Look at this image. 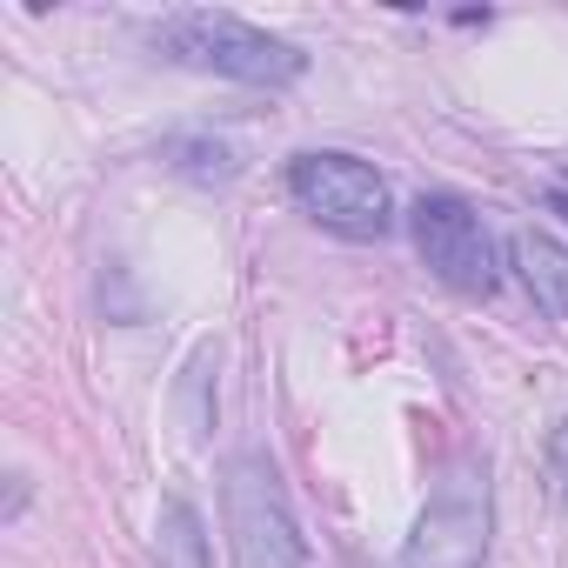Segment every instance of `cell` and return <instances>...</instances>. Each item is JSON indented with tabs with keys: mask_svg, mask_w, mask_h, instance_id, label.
I'll return each mask as SVG.
<instances>
[{
	"mask_svg": "<svg viewBox=\"0 0 568 568\" xmlns=\"http://www.w3.org/2000/svg\"><path fill=\"white\" fill-rule=\"evenodd\" d=\"M154 41L187 61V68H207V74H227V81H247V88H288L308 74V54L295 41H281L241 14H214V8H187V14H168L154 28Z\"/></svg>",
	"mask_w": 568,
	"mask_h": 568,
	"instance_id": "obj_1",
	"label": "cell"
},
{
	"mask_svg": "<svg viewBox=\"0 0 568 568\" xmlns=\"http://www.w3.org/2000/svg\"><path fill=\"white\" fill-rule=\"evenodd\" d=\"M221 515H227V548L234 568H308L302 521L288 508V488L261 455H234L221 475Z\"/></svg>",
	"mask_w": 568,
	"mask_h": 568,
	"instance_id": "obj_2",
	"label": "cell"
},
{
	"mask_svg": "<svg viewBox=\"0 0 568 568\" xmlns=\"http://www.w3.org/2000/svg\"><path fill=\"white\" fill-rule=\"evenodd\" d=\"M288 194L302 201V214H315L342 241H382L395 227L388 181L355 154H302L288 168Z\"/></svg>",
	"mask_w": 568,
	"mask_h": 568,
	"instance_id": "obj_3",
	"label": "cell"
},
{
	"mask_svg": "<svg viewBox=\"0 0 568 568\" xmlns=\"http://www.w3.org/2000/svg\"><path fill=\"white\" fill-rule=\"evenodd\" d=\"M408 227H415V247L428 261V274L455 295H495V241H488V221L462 201V194H422L408 207Z\"/></svg>",
	"mask_w": 568,
	"mask_h": 568,
	"instance_id": "obj_4",
	"label": "cell"
},
{
	"mask_svg": "<svg viewBox=\"0 0 568 568\" xmlns=\"http://www.w3.org/2000/svg\"><path fill=\"white\" fill-rule=\"evenodd\" d=\"M402 568H488V475L481 468H448L435 501L422 508Z\"/></svg>",
	"mask_w": 568,
	"mask_h": 568,
	"instance_id": "obj_5",
	"label": "cell"
},
{
	"mask_svg": "<svg viewBox=\"0 0 568 568\" xmlns=\"http://www.w3.org/2000/svg\"><path fill=\"white\" fill-rule=\"evenodd\" d=\"M508 261L521 274V288L535 295V308H548L555 322H568V247L555 234H541V227H521L508 241Z\"/></svg>",
	"mask_w": 568,
	"mask_h": 568,
	"instance_id": "obj_6",
	"label": "cell"
},
{
	"mask_svg": "<svg viewBox=\"0 0 568 568\" xmlns=\"http://www.w3.org/2000/svg\"><path fill=\"white\" fill-rule=\"evenodd\" d=\"M161 568H207V535L187 501L161 508Z\"/></svg>",
	"mask_w": 568,
	"mask_h": 568,
	"instance_id": "obj_7",
	"label": "cell"
},
{
	"mask_svg": "<svg viewBox=\"0 0 568 568\" xmlns=\"http://www.w3.org/2000/svg\"><path fill=\"white\" fill-rule=\"evenodd\" d=\"M548 481H555V495H561V508H568V422L548 428Z\"/></svg>",
	"mask_w": 568,
	"mask_h": 568,
	"instance_id": "obj_8",
	"label": "cell"
},
{
	"mask_svg": "<svg viewBox=\"0 0 568 568\" xmlns=\"http://www.w3.org/2000/svg\"><path fill=\"white\" fill-rule=\"evenodd\" d=\"M548 201H555V207H561V214H568V194H548Z\"/></svg>",
	"mask_w": 568,
	"mask_h": 568,
	"instance_id": "obj_9",
	"label": "cell"
}]
</instances>
